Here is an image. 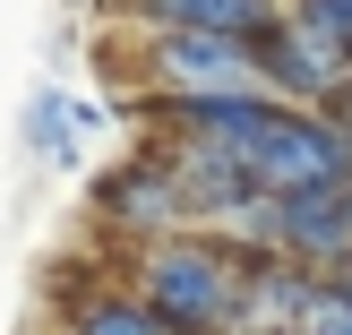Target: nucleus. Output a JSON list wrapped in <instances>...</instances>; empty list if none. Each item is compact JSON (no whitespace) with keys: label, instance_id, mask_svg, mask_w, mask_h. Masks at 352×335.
I'll return each instance as SVG.
<instances>
[{"label":"nucleus","instance_id":"nucleus-2","mask_svg":"<svg viewBox=\"0 0 352 335\" xmlns=\"http://www.w3.org/2000/svg\"><path fill=\"white\" fill-rule=\"evenodd\" d=\"M241 172H250L267 198H309V189H352V120L327 112H275L267 129L241 147Z\"/></svg>","mask_w":352,"mask_h":335},{"label":"nucleus","instance_id":"nucleus-3","mask_svg":"<svg viewBox=\"0 0 352 335\" xmlns=\"http://www.w3.org/2000/svg\"><path fill=\"white\" fill-rule=\"evenodd\" d=\"M155 103H223V95H267L258 43H223V34H155L146 43Z\"/></svg>","mask_w":352,"mask_h":335},{"label":"nucleus","instance_id":"nucleus-11","mask_svg":"<svg viewBox=\"0 0 352 335\" xmlns=\"http://www.w3.org/2000/svg\"><path fill=\"white\" fill-rule=\"evenodd\" d=\"M284 17H292L301 34H318L327 52H344V61H352V0H292Z\"/></svg>","mask_w":352,"mask_h":335},{"label":"nucleus","instance_id":"nucleus-5","mask_svg":"<svg viewBox=\"0 0 352 335\" xmlns=\"http://www.w3.org/2000/svg\"><path fill=\"white\" fill-rule=\"evenodd\" d=\"M267 258H292V267H336V258H352V189H309V198H275Z\"/></svg>","mask_w":352,"mask_h":335},{"label":"nucleus","instance_id":"nucleus-8","mask_svg":"<svg viewBox=\"0 0 352 335\" xmlns=\"http://www.w3.org/2000/svg\"><path fill=\"white\" fill-rule=\"evenodd\" d=\"M155 34H223V43H267L284 26V0H138Z\"/></svg>","mask_w":352,"mask_h":335},{"label":"nucleus","instance_id":"nucleus-4","mask_svg":"<svg viewBox=\"0 0 352 335\" xmlns=\"http://www.w3.org/2000/svg\"><path fill=\"white\" fill-rule=\"evenodd\" d=\"M258 69H267V95L275 103H292V112H309V103H336L344 86H352V61L344 52H327L318 34H301L284 17V26L258 43Z\"/></svg>","mask_w":352,"mask_h":335},{"label":"nucleus","instance_id":"nucleus-1","mask_svg":"<svg viewBox=\"0 0 352 335\" xmlns=\"http://www.w3.org/2000/svg\"><path fill=\"white\" fill-rule=\"evenodd\" d=\"M241 292H250V267L215 233L146 241V258H138V301L172 335H241Z\"/></svg>","mask_w":352,"mask_h":335},{"label":"nucleus","instance_id":"nucleus-10","mask_svg":"<svg viewBox=\"0 0 352 335\" xmlns=\"http://www.w3.org/2000/svg\"><path fill=\"white\" fill-rule=\"evenodd\" d=\"M69 335H172V327L155 318L138 292H95V301L69 310Z\"/></svg>","mask_w":352,"mask_h":335},{"label":"nucleus","instance_id":"nucleus-9","mask_svg":"<svg viewBox=\"0 0 352 335\" xmlns=\"http://www.w3.org/2000/svg\"><path fill=\"white\" fill-rule=\"evenodd\" d=\"M78 129H95V112H86V103H69L60 86H43V95L26 103V147L52 155V164H69V155H78Z\"/></svg>","mask_w":352,"mask_h":335},{"label":"nucleus","instance_id":"nucleus-7","mask_svg":"<svg viewBox=\"0 0 352 335\" xmlns=\"http://www.w3.org/2000/svg\"><path fill=\"white\" fill-rule=\"evenodd\" d=\"M318 284L327 275L292 267V258H258L250 292H241V335H301L309 310H318Z\"/></svg>","mask_w":352,"mask_h":335},{"label":"nucleus","instance_id":"nucleus-6","mask_svg":"<svg viewBox=\"0 0 352 335\" xmlns=\"http://www.w3.org/2000/svg\"><path fill=\"white\" fill-rule=\"evenodd\" d=\"M103 215L129 224V233H146V241H172L189 224V198H181V181H172V164L155 155V164H129V172L103 181Z\"/></svg>","mask_w":352,"mask_h":335}]
</instances>
